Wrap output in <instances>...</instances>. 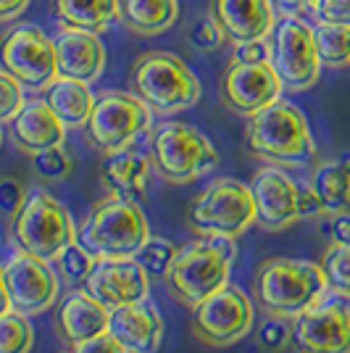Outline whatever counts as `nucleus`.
Listing matches in <instances>:
<instances>
[{
  "instance_id": "1",
  "label": "nucleus",
  "mask_w": 350,
  "mask_h": 353,
  "mask_svg": "<svg viewBox=\"0 0 350 353\" xmlns=\"http://www.w3.org/2000/svg\"><path fill=\"white\" fill-rule=\"evenodd\" d=\"M329 290L321 264L303 259H266L253 277V298L266 314L295 319Z\"/></svg>"
},
{
  "instance_id": "2",
  "label": "nucleus",
  "mask_w": 350,
  "mask_h": 353,
  "mask_svg": "<svg viewBox=\"0 0 350 353\" xmlns=\"http://www.w3.org/2000/svg\"><path fill=\"white\" fill-rule=\"evenodd\" d=\"M248 148L253 156L279 166H306L316 159L306 114L287 101H277L250 117Z\"/></svg>"
},
{
  "instance_id": "3",
  "label": "nucleus",
  "mask_w": 350,
  "mask_h": 353,
  "mask_svg": "<svg viewBox=\"0 0 350 353\" xmlns=\"http://www.w3.org/2000/svg\"><path fill=\"white\" fill-rule=\"evenodd\" d=\"M132 92L161 117L187 111L200 101V79L169 50H150L132 63Z\"/></svg>"
},
{
  "instance_id": "4",
  "label": "nucleus",
  "mask_w": 350,
  "mask_h": 353,
  "mask_svg": "<svg viewBox=\"0 0 350 353\" xmlns=\"http://www.w3.org/2000/svg\"><path fill=\"white\" fill-rule=\"evenodd\" d=\"M150 237L145 211L130 198H105L92 208L88 221L76 232V243L95 261L105 259H134V253Z\"/></svg>"
},
{
  "instance_id": "5",
  "label": "nucleus",
  "mask_w": 350,
  "mask_h": 353,
  "mask_svg": "<svg viewBox=\"0 0 350 353\" xmlns=\"http://www.w3.org/2000/svg\"><path fill=\"white\" fill-rule=\"evenodd\" d=\"M234 256V237H203L176 253L166 285L182 306L195 309L229 282Z\"/></svg>"
},
{
  "instance_id": "6",
  "label": "nucleus",
  "mask_w": 350,
  "mask_h": 353,
  "mask_svg": "<svg viewBox=\"0 0 350 353\" xmlns=\"http://www.w3.org/2000/svg\"><path fill=\"white\" fill-rule=\"evenodd\" d=\"M150 161L172 185H187L216 169L219 153L198 127L161 121L150 132Z\"/></svg>"
},
{
  "instance_id": "7",
  "label": "nucleus",
  "mask_w": 350,
  "mask_h": 353,
  "mask_svg": "<svg viewBox=\"0 0 350 353\" xmlns=\"http://www.w3.org/2000/svg\"><path fill=\"white\" fill-rule=\"evenodd\" d=\"M187 224L200 237H237L256 224V201L250 185L240 179H216L190 206Z\"/></svg>"
},
{
  "instance_id": "8",
  "label": "nucleus",
  "mask_w": 350,
  "mask_h": 353,
  "mask_svg": "<svg viewBox=\"0 0 350 353\" xmlns=\"http://www.w3.org/2000/svg\"><path fill=\"white\" fill-rule=\"evenodd\" d=\"M14 240L21 250L56 261L59 253L76 240L69 208L50 192L34 190L27 195L21 211L14 216Z\"/></svg>"
},
{
  "instance_id": "9",
  "label": "nucleus",
  "mask_w": 350,
  "mask_h": 353,
  "mask_svg": "<svg viewBox=\"0 0 350 353\" xmlns=\"http://www.w3.org/2000/svg\"><path fill=\"white\" fill-rule=\"evenodd\" d=\"M153 124V111L134 92L111 90L95 98L92 114L85 124V137L105 156L130 148Z\"/></svg>"
},
{
  "instance_id": "10",
  "label": "nucleus",
  "mask_w": 350,
  "mask_h": 353,
  "mask_svg": "<svg viewBox=\"0 0 350 353\" xmlns=\"http://www.w3.org/2000/svg\"><path fill=\"white\" fill-rule=\"evenodd\" d=\"M271 56L269 63L274 66L282 88L290 92H303L319 82L321 61L316 53L313 27H308L298 16H282L271 30Z\"/></svg>"
},
{
  "instance_id": "11",
  "label": "nucleus",
  "mask_w": 350,
  "mask_h": 353,
  "mask_svg": "<svg viewBox=\"0 0 350 353\" xmlns=\"http://www.w3.org/2000/svg\"><path fill=\"white\" fill-rule=\"evenodd\" d=\"M0 63L30 90H48L59 79L53 37L37 24H16L0 37Z\"/></svg>"
},
{
  "instance_id": "12",
  "label": "nucleus",
  "mask_w": 350,
  "mask_h": 353,
  "mask_svg": "<svg viewBox=\"0 0 350 353\" xmlns=\"http://www.w3.org/2000/svg\"><path fill=\"white\" fill-rule=\"evenodd\" d=\"M256 322V309L245 290L224 285L192 309V335L214 348H227L250 335Z\"/></svg>"
},
{
  "instance_id": "13",
  "label": "nucleus",
  "mask_w": 350,
  "mask_h": 353,
  "mask_svg": "<svg viewBox=\"0 0 350 353\" xmlns=\"http://www.w3.org/2000/svg\"><path fill=\"white\" fill-rule=\"evenodd\" d=\"M298 353H350V306L345 298H321L292 319Z\"/></svg>"
},
{
  "instance_id": "14",
  "label": "nucleus",
  "mask_w": 350,
  "mask_h": 353,
  "mask_svg": "<svg viewBox=\"0 0 350 353\" xmlns=\"http://www.w3.org/2000/svg\"><path fill=\"white\" fill-rule=\"evenodd\" d=\"M3 280L11 298V309L19 314H43L59 301V277L50 264L32 256L27 250H19L8 264L3 266Z\"/></svg>"
},
{
  "instance_id": "15",
  "label": "nucleus",
  "mask_w": 350,
  "mask_h": 353,
  "mask_svg": "<svg viewBox=\"0 0 350 353\" xmlns=\"http://www.w3.org/2000/svg\"><path fill=\"white\" fill-rule=\"evenodd\" d=\"M282 82L269 61L258 63H232L221 77V101L224 105L240 114L253 117L266 105L277 103L282 95Z\"/></svg>"
},
{
  "instance_id": "16",
  "label": "nucleus",
  "mask_w": 350,
  "mask_h": 353,
  "mask_svg": "<svg viewBox=\"0 0 350 353\" xmlns=\"http://www.w3.org/2000/svg\"><path fill=\"white\" fill-rule=\"evenodd\" d=\"M250 190L256 201V221L263 230L277 232L300 219V206H298L300 185L285 169H279L277 163L258 169Z\"/></svg>"
},
{
  "instance_id": "17",
  "label": "nucleus",
  "mask_w": 350,
  "mask_h": 353,
  "mask_svg": "<svg viewBox=\"0 0 350 353\" xmlns=\"http://www.w3.org/2000/svg\"><path fill=\"white\" fill-rule=\"evenodd\" d=\"M85 290L95 295L105 309L143 303L150 295V277L134 259H105L95 261Z\"/></svg>"
},
{
  "instance_id": "18",
  "label": "nucleus",
  "mask_w": 350,
  "mask_h": 353,
  "mask_svg": "<svg viewBox=\"0 0 350 353\" xmlns=\"http://www.w3.org/2000/svg\"><path fill=\"white\" fill-rule=\"evenodd\" d=\"M56 45V63H59V77L79 79V82H98L105 72V45L95 32L74 30V27H61L59 34L53 37Z\"/></svg>"
},
{
  "instance_id": "19",
  "label": "nucleus",
  "mask_w": 350,
  "mask_h": 353,
  "mask_svg": "<svg viewBox=\"0 0 350 353\" xmlns=\"http://www.w3.org/2000/svg\"><path fill=\"white\" fill-rule=\"evenodd\" d=\"M211 16L234 45L266 40L277 24L271 0H211Z\"/></svg>"
},
{
  "instance_id": "20",
  "label": "nucleus",
  "mask_w": 350,
  "mask_h": 353,
  "mask_svg": "<svg viewBox=\"0 0 350 353\" xmlns=\"http://www.w3.org/2000/svg\"><path fill=\"white\" fill-rule=\"evenodd\" d=\"M108 322H111V309H105L88 290H72L56 311V330L63 345L69 348H76L108 332Z\"/></svg>"
},
{
  "instance_id": "21",
  "label": "nucleus",
  "mask_w": 350,
  "mask_h": 353,
  "mask_svg": "<svg viewBox=\"0 0 350 353\" xmlns=\"http://www.w3.org/2000/svg\"><path fill=\"white\" fill-rule=\"evenodd\" d=\"M108 332L127 348V353H156L163 340V316L153 303H132L111 309Z\"/></svg>"
},
{
  "instance_id": "22",
  "label": "nucleus",
  "mask_w": 350,
  "mask_h": 353,
  "mask_svg": "<svg viewBox=\"0 0 350 353\" xmlns=\"http://www.w3.org/2000/svg\"><path fill=\"white\" fill-rule=\"evenodd\" d=\"M11 137L24 153H40L48 148L63 145L66 124L61 121L45 101H30L11 119Z\"/></svg>"
},
{
  "instance_id": "23",
  "label": "nucleus",
  "mask_w": 350,
  "mask_h": 353,
  "mask_svg": "<svg viewBox=\"0 0 350 353\" xmlns=\"http://www.w3.org/2000/svg\"><path fill=\"white\" fill-rule=\"evenodd\" d=\"M153 161L143 150L124 148L119 153H111L103 163V185L116 198L140 201L145 195L147 179H150Z\"/></svg>"
},
{
  "instance_id": "24",
  "label": "nucleus",
  "mask_w": 350,
  "mask_h": 353,
  "mask_svg": "<svg viewBox=\"0 0 350 353\" xmlns=\"http://www.w3.org/2000/svg\"><path fill=\"white\" fill-rule=\"evenodd\" d=\"M53 14L63 27L101 34L121 21V6L119 0H53Z\"/></svg>"
},
{
  "instance_id": "25",
  "label": "nucleus",
  "mask_w": 350,
  "mask_h": 353,
  "mask_svg": "<svg viewBox=\"0 0 350 353\" xmlns=\"http://www.w3.org/2000/svg\"><path fill=\"white\" fill-rule=\"evenodd\" d=\"M45 103L53 108V114L66 124V127H85L92 105H95V95L90 90L88 82L79 79H69V77H59L50 88L45 90Z\"/></svg>"
},
{
  "instance_id": "26",
  "label": "nucleus",
  "mask_w": 350,
  "mask_h": 353,
  "mask_svg": "<svg viewBox=\"0 0 350 353\" xmlns=\"http://www.w3.org/2000/svg\"><path fill=\"white\" fill-rule=\"evenodd\" d=\"M308 185L316 192L324 216L350 211V156L319 163Z\"/></svg>"
},
{
  "instance_id": "27",
  "label": "nucleus",
  "mask_w": 350,
  "mask_h": 353,
  "mask_svg": "<svg viewBox=\"0 0 350 353\" xmlns=\"http://www.w3.org/2000/svg\"><path fill=\"white\" fill-rule=\"evenodd\" d=\"M121 24L143 37H156L166 32L179 16L176 0H119Z\"/></svg>"
},
{
  "instance_id": "28",
  "label": "nucleus",
  "mask_w": 350,
  "mask_h": 353,
  "mask_svg": "<svg viewBox=\"0 0 350 353\" xmlns=\"http://www.w3.org/2000/svg\"><path fill=\"white\" fill-rule=\"evenodd\" d=\"M316 53L321 66L345 69L350 66V27L345 24H316L313 27Z\"/></svg>"
},
{
  "instance_id": "29",
  "label": "nucleus",
  "mask_w": 350,
  "mask_h": 353,
  "mask_svg": "<svg viewBox=\"0 0 350 353\" xmlns=\"http://www.w3.org/2000/svg\"><path fill=\"white\" fill-rule=\"evenodd\" d=\"M321 272L332 293L350 298V243H329L321 256Z\"/></svg>"
},
{
  "instance_id": "30",
  "label": "nucleus",
  "mask_w": 350,
  "mask_h": 353,
  "mask_svg": "<svg viewBox=\"0 0 350 353\" xmlns=\"http://www.w3.org/2000/svg\"><path fill=\"white\" fill-rule=\"evenodd\" d=\"M176 253H179V248L172 240H166V237H147L145 245L134 253V261L145 269V274L150 280H166Z\"/></svg>"
},
{
  "instance_id": "31",
  "label": "nucleus",
  "mask_w": 350,
  "mask_h": 353,
  "mask_svg": "<svg viewBox=\"0 0 350 353\" xmlns=\"http://www.w3.org/2000/svg\"><path fill=\"white\" fill-rule=\"evenodd\" d=\"M34 345V330H32L27 314L8 311L0 316V353H30Z\"/></svg>"
},
{
  "instance_id": "32",
  "label": "nucleus",
  "mask_w": 350,
  "mask_h": 353,
  "mask_svg": "<svg viewBox=\"0 0 350 353\" xmlns=\"http://www.w3.org/2000/svg\"><path fill=\"white\" fill-rule=\"evenodd\" d=\"M256 345L261 353H285L292 345V319L282 314H266L256 330Z\"/></svg>"
},
{
  "instance_id": "33",
  "label": "nucleus",
  "mask_w": 350,
  "mask_h": 353,
  "mask_svg": "<svg viewBox=\"0 0 350 353\" xmlns=\"http://www.w3.org/2000/svg\"><path fill=\"white\" fill-rule=\"evenodd\" d=\"M32 169L48 182H63L74 172V159L63 145L48 148L40 153H32Z\"/></svg>"
},
{
  "instance_id": "34",
  "label": "nucleus",
  "mask_w": 350,
  "mask_h": 353,
  "mask_svg": "<svg viewBox=\"0 0 350 353\" xmlns=\"http://www.w3.org/2000/svg\"><path fill=\"white\" fill-rule=\"evenodd\" d=\"M59 272H61V280L69 282V285H79V282H88L90 272H92V266H95V259L90 256L88 250L82 248L76 240H74L72 245H66V248L59 253Z\"/></svg>"
},
{
  "instance_id": "35",
  "label": "nucleus",
  "mask_w": 350,
  "mask_h": 353,
  "mask_svg": "<svg viewBox=\"0 0 350 353\" xmlns=\"http://www.w3.org/2000/svg\"><path fill=\"white\" fill-rule=\"evenodd\" d=\"M24 85L6 69H0V124L11 121L24 108Z\"/></svg>"
},
{
  "instance_id": "36",
  "label": "nucleus",
  "mask_w": 350,
  "mask_h": 353,
  "mask_svg": "<svg viewBox=\"0 0 350 353\" xmlns=\"http://www.w3.org/2000/svg\"><path fill=\"white\" fill-rule=\"evenodd\" d=\"M227 40V34L221 32L219 21L214 19L211 14L200 16L195 24H192L190 30V45L198 50V53H211V50H216L221 43Z\"/></svg>"
},
{
  "instance_id": "37",
  "label": "nucleus",
  "mask_w": 350,
  "mask_h": 353,
  "mask_svg": "<svg viewBox=\"0 0 350 353\" xmlns=\"http://www.w3.org/2000/svg\"><path fill=\"white\" fill-rule=\"evenodd\" d=\"M319 24H345L350 27V0H308L306 6Z\"/></svg>"
},
{
  "instance_id": "38",
  "label": "nucleus",
  "mask_w": 350,
  "mask_h": 353,
  "mask_svg": "<svg viewBox=\"0 0 350 353\" xmlns=\"http://www.w3.org/2000/svg\"><path fill=\"white\" fill-rule=\"evenodd\" d=\"M24 201H27L24 185L14 176H3L0 179V211L6 216H16L24 206Z\"/></svg>"
},
{
  "instance_id": "39",
  "label": "nucleus",
  "mask_w": 350,
  "mask_h": 353,
  "mask_svg": "<svg viewBox=\"0 0 350 353\" xmlns=\"http://www.w3.org/2000/svg\"><path fill=\"white\" fill-rule=\"evenodd\" d=\"M269 56H271V45L266 40H250L234 48L232 63H258V61H269Z\"/></svg>"
},
{
  "instance_id": "40",
  "label": "nucleus",
  "mask_w": 350,
  "mask_h": 353,
  "mask_svg": "<svg viewBox=\"0 0 350 353\" xmlns=\"http://www.w3.org/2000/svg\"><path fill=\"white\" fill-rule=\"evenodd\" d=\"M72 353H127V348H124L111 332H103L98 338H92V340H88V343L72 348Z\"/></svg>"
},
{
  "instance_id": "41",
  "label": "nucleus",
  "mask_w": 350,
  "mask_h": 353,
  "mask_svg": "<svg viewBox=\"0 0 350 353\" xmlns=\"http://www.w3.org/2000/svg\"><path fill=\"white\" fill-rule=\"evenodd\" d=\"M324 232L329 237V243H350V211L342 214H332V216H324Z\"/></svg>"
},
{
  "instance_id": "42",
  "label": "nucleus",
  "mask_w": 350,
  "mask_h": 353,
  "mask_svg": "<svg viewBox=\"0 0 350 353\" xmlns=\"http://www.w3.org/2000/svg\"><path fill=\"white\" fill-rule=\"evenodd\" d=\"M298 206H300V219H308V216H324L321 211V203L316 198V192L311 185H300V195H298Z\"/></svg>"
},
{
  "instance_id": "43",
  "label": "nucleus",
  "mask_w": 350,
  "mask_h": 353,
  "mask_svg": "<svg viewBox=\"0 0 350 353\" xmlns=\"http://www.w3.org/2000/svg\"><path fill=\"white\" fill-rule=\"evenodd\" d=\"M30 0H0V21H14L27 11Z\"/></svg>"
},
{
  "instance_id": "44",
  "label": "nucleus",
  "mask_w": 350,
  "mask_h": 353,
  "mask_svg": "<svg viewBox=\"0 0 350 353\" xmlns=\"http://www.w3.org/2000/svg\"><path fill=\"white\" fill-rule=\"evenodd\" d=\"M11 309V298H8V290H6V280H3V266H0V316L8 314Z\"/></svg>"
},
{
  "instance_id": "45",
  "label": "nucleus",
  "mask_w": 350,
  "mask_h": 353,
  "mask_svg": "<svg viewBox=\"0 0 350 353\" xmlns=\"http://www.w3.org/2000/svg\"><path fill=\"white\" fill-rule=\"evenodd\" d=\"M277 3L282 6V8H285V11H292V14L308 6V0H277Z\"/></svg>"
},
{
  "instance_id": "46",
  "label": "nucleus",
  "mask_w": 350,
  "mask_h": 353,
  "mask_svg": "<svg viewBox=\"0 0 350 353\" xmlns=\"http://www.w3.org/2000/svg\"><path fill=\"white\" fill-rule=\"evenodd\" d=\"M0 145H3V130H0Z\"/></svg>"
},
{
  "instance_id": "47",
  "label": "nucleus",
  "mask_w": 350,
  "mask_h": 353,
  "mask_svg": "<svg viewBox=\"0 0 350 353\" xmlns=\"http://www.w3.org/2000/svg\"><path fill=\"white\" fill-rule=\"evenodd\" d=\"M69 353H72V351H69Z\"/></svg>"
}]
</instances>
